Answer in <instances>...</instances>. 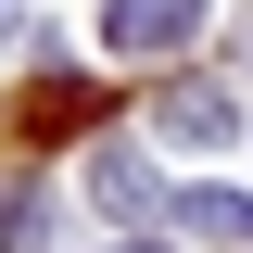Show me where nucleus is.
Listing matches in <instances>:
<instances>
[{
	"label": "nucleus",
	"instance_id": "1",
	"mask_svg": "<svg viewBox=\"0 0 253 253\" xmlns=\"http://www.w3.org/2000/svg\"><path fill=\"white\" fill-rule=\"evenodd\" d=\"M152 139H177V152H215V139H241V101H228L215 76H177V89H152Z\"/></svg>",
	"mask_w": 253,
	"mask_h": 253
},
{
	"label": "nucleus",
	"instance_id": "2",
	"mask_svg": "<svg viewBox=\"0 0 253 253\" xmlns=\"http://www.w3.org/2000/svg\"><path fill=\"white\" fill-rule=\"evenodd\" d=\"M190 26H203V0H114V13H101V38H114L126 63H165V51H190Z\"/></svg>",
	"mask_w": 253,
	"mask_h": 253
},
{
	"label": "nucleus",
	"instance_id": "3",
	"mask_svg": "<svg viewBox=\"0 0 253 253\" xmlns=\"http://www.w3.org/2000/svg\"><path fill=\"white\" fill-rule=\"evenodd\" d=\"M38 241H51V190L26 165H0V253H38Z\"/></svg>",
	"mask_w": 253,
	"mask_h": 253
},
{
	"label": "nucleus",
	"instance_id": "4",
	"mask_svg": "<svg viewBox=\"0 0 253 253\" xmlns=\"http://www.w3.org/2000/svg\"><path fill=\"white\" fill-rule=\"evenodd\" d=\"M177 228L190 241H253V190H177Z\"/></svg>",
	"mask_w": 253,
	"mask_h": 253
},
{
	"label": "nucleus",
	"instance_id": "5",
	"mask_svg": "<svg viewBox=\"0 0 253 253\" xmlns=\"http://www.w3.org/2000/svg\"><path fill=\"white\" fill-rule=\"evenodd\" d=\"M89 114H101V89H76V76H51V89L26 101V126H38V139H63V126H89Z\"/></svg>",
	"mask_w": 253,
	"mask_h": 253
},
{
	"label": "nucleus",
	"instance_id": "6",
	"mask_svg": "<svg viewBox=\"0 0 253 253\" xmlns=\"http://www.w3.org/2000/svg\"><path fill=\"white\" fill-rule=\"evenodd\" d=\"M89 190L114 203V215H139V203H152V165H139V152H101V165H89Z\"/></svg>",
	"mask_w": 253,
	"mask_h": 253
},
{
	"label": "nucleus",
	"instance_id": "7",
	"mask_svg": "<svg viewBox=\"0 0 253 253\" xmlns=\"http://www.w3.org/2000/svg\"><path fill=\"white\" fill-rule=\"evenodd\" d=\"M114 253H165V241H114Z\"/></svg>",
	"mask_w": 253,
	"mask_h": 253
},
{
	"label": "nucleus",
	"instance_id": "8",
	"mask_svg": "<svg viewBox=\"0 0 253 253\" xmlns=\"http://www.w3.org/2000/svg\"><path fill=\"white\" fill-rule=\"evenodd\" d=\"M0 38H13V0H0Z\"/></svg>",
	"mask_w": 253,
	"mask_h": 253
},
{
	"label": "nucleus",
	"instance_id": "9",
	"mask_svg": "<svg viewBox=\"0 0 253 253\" xmlns=\"http://www.w3.org/2000/svg\"><path fill=\"white\" fill-rule=\"evenodd\" d=\"M241 63H253V26H241Z\"/></svg>",
	"mask_w": 253,
	"mask_h": 253
}]
</instances>
